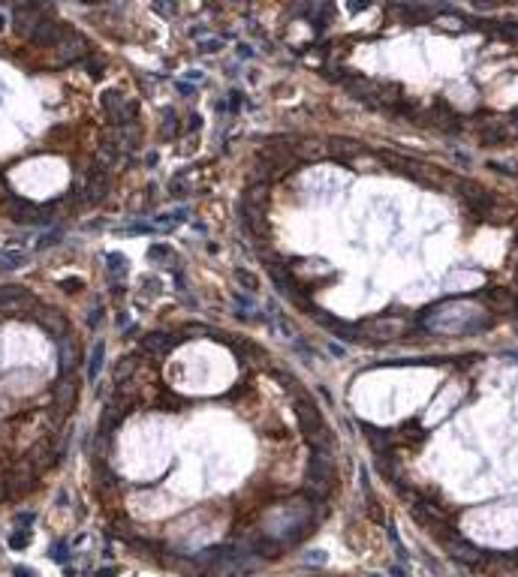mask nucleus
I'll list each match as a JSON object with an SVG mask.
<instances>
[{"label":"nucleus","mask_w":518,"mask_h":577,"mask_svg":"<svg viewBox=\"0 0 518 577\" xmlns=\"http://www.w3.org/2000/svg\"><path fill=\"white\" fill-rule=\"evenodd\" d=\"M75 36V30L69 27V24H63V21H57V18H36V27H33V33H30V42L33 45H42V48H60L66 39H72Z\"/></svg>","instance_id":"1"},{"label":"nucleus","mask_w":518,"mask_h":577,"mask_svg":"<svg viewBox=\"0 0 518 577\" xmlns=\"http://www.w3.org/2000/svg\"><path fill=\"white\" fill-rule=\"evenodd\" d=\"M187 337L178 331V334H172V331H151V334H145L142 340H139V352L142 355H151V358H157V355H166V352H172L178 343H184Z\"/></svg>","instance_id":"2"},{"label":"nucleus","mask_w":518,"mask_h":577,"mask_svg":"<svg viewBox=\"0 0 518 577\" xmlns=\"http://www.w3.org/2000/svg\"><path fill=\"white\" fill-rule=\"evenodd\" d=\"M90 54H93L90 42H87L81 33H75L72 39H66V42L57 48V66H75V63H84Z\"/></svg>","instance_id":"3"},{"label":"nucleus","mask_w":518,"mask_h":577,"mask_svg":"<svg viewBox=\"0 0 518 577\" xmlns=\"http://www.w3.org/2000/svg\"><path fill=\"white\" fill-rule=\"evenodd\" d=\"M81 361H84V355H81V349H78V343H75L72 337H66V340L57 343V370H60V376H63V373H66V376H75V370H78Z\"/></svg>","instance_id":"4"},{"label":"nucleus","mask_w":518,"mask_h":577,"mask_svg":"<svg viewBox=\"0 0 518 577\" xmlns=\"http://www.w3.org/2000/svg\"><path fill=\"white\" fill-rule=\"evenodd\" d=\"M102 358H106V340H96L93 349H90V355L84 358V379H87V382H96V376H99V370H102Z\"/></svg>","instance_id":"5"},{"label":"nucleus","mask_w":518,"mask_h":577,"mask_svg":"<svg viewBox=\"0 0 518 577\" xmlns=\"http://www.w3.org/2000/svg\"><path fill=\"white\" fill-rule=\"evenodd\" d=\"M476 135H479V141H482L485 148H494V145L506 141V129H503L500 120H485V123L476 129Z\"/></svg>","instance_id":"6"},{"label":"nucleus","mask_w":518,"mask_h":577,"mask_svg":"<svg viewBox=\"0 0 518 577\" xmlns=\"http://www.w3.org/2000/svg\"><path fill=\"white\" fill-rule=\"evenodd\" d=\"M127 102V96L121 93V90H106L102 96H99V105H102V111H106V117L112 120L118 111H121V105Z\"/></svg>","instance_id":"7"},{"label":"nucleus","mask_w":518,"mask_h":577,"mask_svg":"<svg viewBox=\"0 0 518 577\" xmlns=\"http://www.w3.org/2000/svg\"><path fill=\"white\" fill-rule=\"evenodd\" d=\"M136 370V355H124L121 361H118V367H115V373H112V382H115V388H121L127 379H130V373Z\"/></svg>","instance_id":"8"},{"label":"nucleus","mask_w":518,"mask_h":577,"mask_svg":"<svg viewBox=\"0 0 518 577\" xmlns=\"http://www.w3.org/2000/svg\"><path fill=\"white\" fill-rule=\"evenodd\" d=\"M163 117H166V120H163L160 132H163V138H166V141H172V138L178 135V114H175V108H172V105H166V108H163Z\"/></svg>","instance_id":"9"},{"label":"nucleus","mask_w":518,"mask_h":577,"mask_svg":"<svg viewBox=\"0 0 518 577\" xmlns=\"http://www.w3.org/2000/svg\"><path fill=\"white\" fill-rule=\"evenodd\" d=\"M81 66H84V69H87V75H90V78H93V81H96V78H102V75H106V60H102V57H99V54H96V51H93V54H90V57H87V60H84V63H81Z\"/></svg>","instance_id":"10"},{"label":"nucleus","mask_w":518,"mask_h":577,"mask_svg":"<svg viewBox=\"0 0 518 577\" xmlns=\"http://www.w3.org/2000/svg\"><path fill=\"white\" fill-rule=\"evenodd\" d=\"M60 235H63V232H60V226H51L48 232H42V235H39V241H36V250H39V253H42V250H51V247L60 241Z\"/></svg>","instance_id":"11"},{"label":"nucleus","mask_w":518,"mask_h":577,"mask_svg":"<svg viewBox=\"0 0 518 577\" xmlns=\"http://www.w3.org/2000/svg\"><path fill=\"white\" fill-rule=\"evenodd\" d=\"M235 283H241V288H247V292H256L259 288V277L250 274L247 268H235Z\"/></svg>","instance_id":"12"},{"label":"nucleus","mask_w":518,"mask_h":577,"mask_svg":"<svg viewBox=\"0 0 518 577\" xmlns=\"http://www.w3.org/2000/svg\"><path fill=\"white\" fill-rule=\"evenodd\" d=\"M106 262H109V271H112V274L127 277V256H121V253H109Z\"/></svg>","instance_id":"13"},{"label":"nucleus","mask_w":518,"mask_h":577,"mask_svg":"<svg viewBox=\"0 0 518 577\" xmlns=\"http://www.w3.org/2000/svg\"><path fill=\"white\" fill-rule=\"evenodd\" d=\"M121 232H124V235H151V232H157V229H154V223H133V226H124Z\"/></svg>","instance_id":"14"},{"label":"nucleus","mask_w":518,"mask_h":577,"mask_svg":"<svg viewBox=\"0 0 518 577\" xmlns=\"http://www.w3.org/2000/svg\"><path fill=\"white\" fill-rule=\"evenodd\" d=\"M148 256H151V259H172V247H169V244H151V247H148Z\"/></svg>","instance_id":"15"},{"label":"nucleus","mask_w":518,"mask_h":577,"mask_svg":"<svg viewBox=\"0 0 518 577\" xmlns=\"http://www.w3.org/2000/svg\"><path fill=\"white\" fill-rule=\"evenodd\" d=\"M27 544H30V532H27V529H24V532H15V535L9 538V547H12V550L27 547Z\"/></svg>","instance_id":"16"},{"label":"nucleus","mask_w":518,"mask_h":577,"mask_svg":"<svg viewBox=\"0 0 518 577\" xmlns=\"http://www.w3.org/2000/svg\"><path fill=\"white\" fill-rule=\"evenodd\" d=\"M220 48H223V39H205V42L199 45V51H202V54H217Z\"/></svg>","instance_id":"17"},{"label":"nucleus","mask_w":518,"mask_h":577,"mask_svg":"<svg viewBox=\"0 0 518 577\" xmlns=\"http://www.w3.org/2000/svg\"><path fill=\"white\" fill-rule=\"evenodd\" d=\"M99 322H102V304H96V307H93V310L87 313V325H90L93 331L99 328Z\"/></svg>","instance_id":"18"},{"label":"nucleus","mask_w":518,"mask_h":577,"mask_svg":"<svg viewBox=\"0 0 518 577\" xmlns=\"http://www.w3.org/2000/svg\"><path fill=\"white\" fill-rule=\"evenodd\" d=\"M241 102H244V93H241V90H232V93H229V111L235 114V111L241 108Z\"/></svg>","instance_id":"19"},{"label":"nucleus","mask_w":518,"mask_h":577,"mask_svg":"<svg viewBox=\"0 0 518 577\" xmlns=\"http://www.w3.org/2000/svg\"><path fill=\"white\" fill-rule=\"evenodd\" d=\"M169 220H172L175 226H178V223H187V220H190V208H178V211H172Z\"/></svg>","instance_id":"20"},{"label":"nucleus","mask_w":518,"mask_h":577,"mask_svg":"<svg viewBox=\"0 0 518 577\" xmlns=\"http://www.w3.org/2000/svg\"><path fill=\"white\" fill-rule=\"evenodd\" d=\"M81 286H84V283H81L78 277H69V280H60V288H63V292H78V288H81Z\"/></svg>","instance_id":"21"},{"label":"nucleus","mask_w":518,"mask_h":577,"mask_svg":"<svg viewBox=\"0 0 518 577\" xmlns=\"http://www.w3.org/2000/svg\"><path fill=\"white\" fill-rule=\"evenodd\" d=\"M175 87H178L181 96H193V93H196V84H187V81H178Z\"/></svg>","instance_id":"22"},{"label":"nucleus","mask_w":518,"mask_h":577,"mask_svg":"<svg viewBox=\"0 0 518 577\" xmlns=\"http://www.w3.org/2000/svg\"><path fill=\"white\" fill-rule=\"evenodd\" d=\"M202 129V117L199 114H190V123H187V132H199Z\"/></svg>","instance_id":"23"},{"label":"nucleus","mask_w":518,"mask_h":577,"mask_svg":"<svg viewBox=\"0 0 518 577\" xmlns=\"http://www.w3.org/2000/svg\"><path fill=\"white\" fill-rule=\"evenodd\" d=\"M205 33H211V27H208V24H199V27H190V36H193V39H199V36H205Z\"/></svg>","instance_id":"24"},{"label":"nucleus","mask_w":518,"mask_h":577,"mask_svg":"<svg viewBox=\"0 0 518 577\" xmlns=\"http://www.w3.org/2000/svg\"><path fill=\"white\" fill-rule=\"evenodd\" d=\"M154 12H157V15H172V12H175V6H166V3H154Z\"/></svg>","instance_id":"25"},{"label":"nucleus","mask_w":518,"mask_h":577,"mask_svg":"<svg viewBox=\"0 0 518 577\" xmlns=\"http://www.w3.org/2000/svg\"><path fill=\"white\" fill-rule=\"evenodd\" d=\"M238 57H241V60H247V57H253V48H250L247 42H241V45H238Z\"/></svg>","instance_id":"26"},{"label":"nucleus","mask_w":518,"mask_h":577,"mask_svg":"<svg viewBox=\"0 0 518 577\" xmlns=\"http://www.w3.org/2000/svg\"><path fill=\"white\" fill-rule=\"evenodd\" d=\"M187 75H190V84H196V81H202V78H205V72H202V69H190Z\"/></svg>","instance_id":"27"},{"label":"nucleus","mask_w":518,"mask_h":577,"mask_svg":"<svg viewBox=\"0 0 518 577\" xmlns=\"http://www.w3.org/2000/svg\"><path fill=\"white\" fill-rule=\"evenodd\" d=\"M347 9H350V12H365V9H368V3H350Z\"/></svg>","instance_id":"28"},{"label":"nucleus","mask_w":518,"mask_h":577,"mask_svg":"<svg viewBox=\"0 0 518 577\" xmlns=\"http://www.w3.org/2000/svg\"><path fill=\"white\" fill-rule=\"evenodd\" d=\"M127 322H130V316L121 310V313H118V325H121V328H127Z\"/></svg>","instance_id":"29"},{"label":"nucleus","mask_w":518,"mask_h":577,"mask_svg":"<svg viewBox=\"0 0 518 577\" xmlns=\"http://www.w3.org/2000/svg\"><path fill=\"white\" fill-rule=\"evenodd\" d=\"M30 574H33L30 568H15V577H30Z\"/></svg>","instance_id":"30"},{"label":"nucleus","mask_w":518,"mask_h":577,"mask_svg":"<svg viewBox=\"0 0 518 577\" xmlns=\"http://www.w3.org/2000/svg\"><path fill=\"white\" fill-rule=\"evenodd\" d=\"M509 123H512V129H515V132H518V108H515V111H512V120H509Z\"/></svg>","instance_id":"31"},{"label":"nucleus","mask_w":518,"mask_h":577,"mask_svg":"<svg viewBox=\"0 0 518 577\" xmlns=\"http://www.w3.org/2000/svg\"><path fill=\"white\" fill-rule=\"evenodd\" d=\"M0 27H3V15H0Z\"/></svg>","instance_id":"32"},{"label":"nucleus","mask_w":518,"mask_h":577,"mask_svg":"<svg viewBox=\"0 0 518 577\" xmlns=\"http://www.w3.org/2000/svg\"><path fill=\"white\" fill-rule=\"evenodd\" d=\"M515 283H518V271H515Z\"/></svg>","instance_id":"33"}]
</instances>
